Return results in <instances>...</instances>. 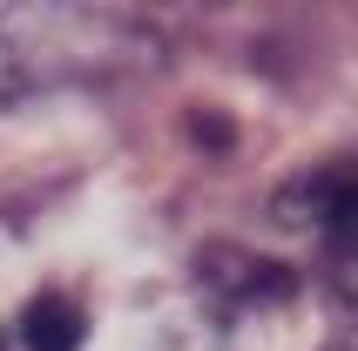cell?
<instances>
[{
    "instance_id": "obj_1",
    "label": "cell",
    "mask_w": 358,
    "mask_h": 351,
    "mask_svg": "<svg viewBox=\"0 0 358 351\" xmlns=\"http://www.w3.org/2000/svg\"><path fill=\"white\" fill-rule=\"evenodd\" d=\"M284 216L318 250V297L338 324H358V169H318L284 196Z\"/></svg>"
},
{
    "instance_id": "obj_2",
    "label": "cell",
    "mask_w": 358,
    "mask_h": 351,
    "mask_svg": "<svg viewBox=\"0 0 358 351\" xmlns=\"http://www.w3.org/2000/svg\"><path fill=\"white\" fill-rule=\"evenodd\" d=\"M88 338V311L68 291H41L27 297L7 324H0V351H81Z\"/></svg>"
}]
</instances>
